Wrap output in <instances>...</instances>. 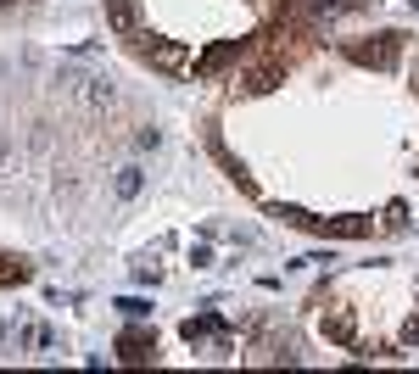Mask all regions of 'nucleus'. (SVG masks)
Wrapping results in <instances>:
<instances>
[{"label": "nucleus", "instance_id": "1", "mask_svg": "<svg viewBox=\"0 0 419 374\" xmlns=\"http://www.w3.org/2000/svg\"><path fill=\"white\" fill-rule=\"evenodd\" d=\"M140 190V168H123L118 173V196H134Z\"/></svg>", "mask_w": 419, "mask_h": 374}, {"label": "nucleus", "instance_id": "2", "mask_svg": "<svg viewBox=\"0 0 419 374\" xmlns=\"http://www.w3.org/2000/svg\"><path fill=\"white\" fill-rule=\"evenodd\" d=\"M118 307H123L129 318H146V313H151V307H146V302H134V296H123V302H118Z\"/></svg>", "mask_w": 419, "mask_h": 374}]
</instances>
